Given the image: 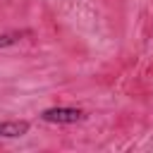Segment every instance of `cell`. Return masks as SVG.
Here are the masks:
<instances>
[{
    "mask_svg": "<svg viewBox=\"0 0 153 153\" xmlns=\"http://www.w3.org/2000/svg\"><path fill=\"white\" fill-rule=\"evenodd\" d=\"M86 117L84 110L79 108H48L41 112V120L43 122H50V124H74V122H81Z\"/></svg>",
    "mask_w": 153,
    "mask_h": 153,
    "instance_id": "obj_1",
    "label": "cell"
},
{
    "mask_svg": "<svg viewBox=\"0 0 153 153\" xmlns=\"http://www.w3.org/2000/svg\"><path fill=\"white\" fill-rule=\"evenodd\" d=\"M24 33H29V31H7V33H0V48H7V45L19 43Z\"/></svg>",
    "mask_w": 153,
    "mask_h": 153,
    "instance_id": "obj_3",
    "label": "cell"
},
{
    "mask_svg": "<svg viewBox=\"0 0 153 153\" xmlns=\"http://www.w3.org/2000/svg\"><path fill=\"white\" fill-rule=\"evenodd\" d=\"M29 122L26 120H12V122H0V136L2 139H17V136H24L29 131Z\"/></svg>",
    "mask_w": 153,
    "mask_h": 153,
    "instance_id": "obj_2",
    "label": "cell"
}]
</instances>
